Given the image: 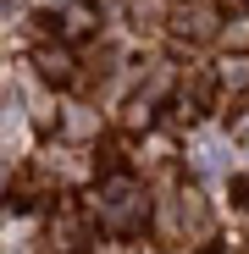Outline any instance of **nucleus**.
Wrapping results in <instances>:
<instances>
[{
  "instance_id": "obj_3",
  "label": "nucleus",
  "mask_w": 249,
  "mask_h": 254,
  "mask_svg": "<svg viewBox=\"0 0 249 254\" xmlns=\"http://www.w3.org/2000/svg\"><path fill=\"white\" fill-rule=\"evenodd\" d=\"M244 193H249V188H244Z\"/></svg>"
},
{
  "instance_id": "obj_2",
  "label": "nucleus",
  "mask_w": 249,
  "mask_h": 254,
  "mask_svg": "<svg viewBox=\"0 0 249 254\" xmlns=\"http://www.w3.org/2000/svg\"><path fill=\"white\" fill-rule=\"evenodd\" d=\"M227 83H249V61H233L227 66Z\"/></svg>"
},
{
  "instance_id": "obj_1",
  "label": "nucleus",
  "mask_w": 249,
  "mask_h": 254,
  "mask_svg": "<svg viewBox=\"0 0 249 254\" xmlns=\"http://www.w3.org/2000/svg\"><path fill=\"white\" fill-rule=\"evenodd\" d=\"M39 66H45V77H56V83L72 77V56L67 50H39Z\"/></svg>"
}]
</instances>
